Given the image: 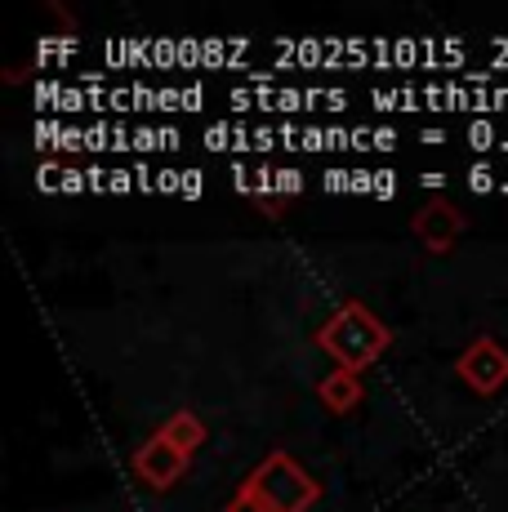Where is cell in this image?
Listing matches in <instances>:
<instances>
[{
    "label": "cell",
    "instance_id": "7c38bea8",
    "mask_svg": "<svg viewBox=\"0 0 508 512\" xmlns=\"http://www.w3.org/2000/svg\"><path fill=\"white\" fill-rule=\"evenodd\" d=\"M130 179H134V174H125V170H112V192H130Z\"/></svg>",
    "mask_w": 508,
    "mask_h": 512
},
{
    "label": "cell",
    "instance_id": "ba28073f",
    "mask_svg": "<svg viewBox=\"0 0 508 512\" xmlns=\"http://www.w3.org/2000/svg\"><path fill=\"white\" fill-rule=\"evenodd\" d=\"M326 187H330V192H339V187H353V174L330 170V174H326Z\"/></svg>",
    "mask_w": 508,
    "mask_h": 512
},
{
    "label": "cell",
    "instance_id": "9c48e42d",
    "mask_svg": "<svg viewBox=\"0 0 508 512\" xmlns=\"http://www.w3.org/2000/svg\"><path fill=\"white\" fill-rule=\"evenodd\" d=\"M90 183L85 174H76V170H63V192H81V187Z\"/></svg>",
    "mask_w": 508,
    "mask_h": 512
},
{
    "label": "cell",
    "instance_id": "4fadbf2b",
    "mask_svg": "<svg viewBox=\"0 0 508 512\" xmlns=\"http://www.w3.org/2000/svg\"><path fill=\"white\" fill-rule=\"evenodd\" d=\"M272 139H277V134H272V130H254V147H259V152H268Z\"/></svg>",
    "mask_w": 508,
    "mask_h": 512
},
{
    "label": "cell",
    "instance_id": "52a82bcc",
    "mask_svg": "<svg viewBox=\"0 0 508 512\" xmlns=\"http://www.w3.org/2000/svg\"><path fill=\"white\" fill-rule=\"evenodd\" d=\"M393 192H397V179L388 170H379L375 174V196H393Z\"/></svg>",
    "mask_w": 508,
    "mask_h": 512
},
{
    "label": "cell",
    "instance_id": "7a4b0ae2",
    "mask_svg": "<svg viewBox=\"0 0 508 512\" xmlns=\"http://www.w3.org/2000/svg\"><path fill=\"white\" fill-rule=\"evenodd\" d=\"M134 147H139V152H156V147H165V139H161V130L143 125V130H134Z\"/></svg>",
    "mask_w": 508,
    "mask_h": 512
},
{
    "label": "cell",
    "instance_id": "5bb4252c",
    "mask_svg": "<svg viewBox=\"0 0 508 512\" xmlns=\"http://www.w3.org/2000/svg\"><path fill=\"white\" fill-rule=\"evenodd\" d=\"M491 107H500V112H508V90H491Z\"/></svg>",
    "mask_w": 508,
    "mask_h": 512
},
{
    "label": "cell",
    "instance_id": "5b68a950",
    "mask_svg": "<svg viewBox=\"0 0 508 512\" xmlns=\"http://www.w3.org/2000/svg\"><path fill=\"white\" fill-rule=\"evenodd\" d=\"M179 183H183L179 170H161V174H156V187H161V192H179Z\"/></svg>",
    "mask_w": 508,
    "mask_h": 512
},
{
    "label": "cell",
    "instance_id": "30bf717a",
    "mask_svg": "<svg viewBox=\"0 0 508 512\" xmlns=\"http://www.w3.org/2000/svg\"><path fill=\"white\" fill-rule=\"evenodd\" d=\"M375 147H379V152H393V147H397V134H393V130H375Z\"/></svg>",
    "mask_w": 508,
    "mask_h": 512
},
{
    "label": "cell",
    "instance_id": "8992f818",
    "mask_svg": "<svg viewBox=\"0 0 508 512\" xmlns=\"http://www.w3.org/2000/svg\"><path fill=\"white\" fill-rule=\"evenodd\" d=\"M179 192H183V196H201V174H197V170H183Z\"/></svg>",
    "mask_w": 508,
    "mask_h": 512
},
{
    "label": "cell",
    "instance_id": "8fae6325",
    "mask_svg": "<svg viewBox=\"0 0 508 512\" xmlns=\"http://www.w3.org/2000/svg\"><path fill=\"white\" fill-rule=\"evenodd\" d=\"M201 90H197V85H192V90H183V112H197V107H201Z\"/></svg>",
    "mask_w": 508,
    "mask_h": 512
},
{
    "label": "cell",
    "instance_id": "277c9868",
    "mask_svg": "<svg viewBox=\"0 0 508 512\" xmlns=\"http://www.w3.org/2000/svg\"><path fill=\"white\" fill-rule=\"evenodd\" d=\"M272 179H277L281 192H299V187H304V174L299 170H281V174H272Z\"/></svg>",
    "mask_w": 508,
    "mask_h": 512
},
{
    "label": "cell",
    "instance_id": "6da1fadb",
    "mask_svg": "<svg viewBox=\"0 0 508 512\" xmlns=\"http://www.w3.org/2000/svg\"><path fill=\"white\" fill-rule=\"evenodd\" d=\"M468 139H473L477 152H486V147L495 143V125L491 121H473V125H468Z\"/></svg>",
    "mask_w": 508,
    "mask_h": 512
},
{
    "label": "cell",
    "instance_id": "3957f363",
    "mask_svg": "<svg viewBox=\"0 0 508 512\" xmlns=\"http://www.w3.org/2000/svg\"><path fill=\"white\" fill-rule=\"evenodd\" d=\"M491 183H495L491 165H473V174H468V187H473V192H491Z\"/></svg>",
    "mask_w": 508,
    "mask_h": 512
}]
</instances>
